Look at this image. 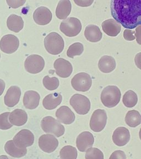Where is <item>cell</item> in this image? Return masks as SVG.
I'll return each mask as SVG.
<instances>
[{"label":"cell","mask_w":141,"mask_h":159,"mask_svg":"<svg viewBox=\"0 0 141 159\" xmlns=\"http://www.w3.org/2000/svg\"><path fill=\"white\" fill-rule=\"evenodd\" d=\"M111 12L114 19L124 27L134 29L141 23V0L111 1Z\"/></svg>","instance_id":"obj_1"},{"label":"cell","mask_w":141,"mask_h":159,"mask_svg":"<svg viewBox=\"0 0 141 159\" xmlns=\"http://www.w3.org/2000/svg\"><path fill=\"white\" fill-rule=\"evenodd\" d=\"M121 93L120 89L116 86H108L103 89L100 99L104 106L113 108L120 101Z\"/></svg>","instance_id":"obj_2"},{"label":"cell","mask_w":141,"mask_h":159,"mask_svg":"<svg viewBox=\"0 0 141 159\" xmlns=\"http://www.w3.org/2000/svg\"><path fill=\"white\" fill-rule=\"evenodd\" d=\"M44 44L46 51L50 54H59L64 49V40L57 33L51 32L47 35L45 38Z\"/></svg>","instance_id":"obj_3"},{"label":"cell","mask_w":141,"mask_h":159,"mask_svg":"<svg viewBox=\"0 0 141 159\" xmlns=\"http://www.w3.org/2000/svg\"><path fill=\"white\" fill-rule=\"evenodd\" d=\"M42 130L47 134L54 135L59 138L61 137L65 132V128L59 121L51 116L45 117L41 121Z\"/></svg>","instance_id":"obj_4"},{"label":"cell","mask_w":141,"mask_h":159,"mask_svg":"<svg viewBox=\"0 0 141 159\" xmlns=\"http://www.w3.org/2000/svg\"><path fill=\"white\" fill-rule=\"evenodd\" d=\"M59 30L67 37H76L82 30V24L76 18H68L61 23Z\"/></svg>","instance_id":"obj_5"},{"label":"cell","mask_w":141,"mask_h":159,"mask_svg":"<svg viewBox=\"0 0 141 159\" xmlns=\"http://www.w3.org/2000/svg\"><path fill=\"white\" fill-rule=\"evenodd\" d=\"M69 104L78 114L81 115L87 114L90 109V100L83 94H73L70 98Z\"/></svg>","instance_id":"obj_6"},{"label":"cell","mask_w":141,"mask_h":159,"mask_svg":"<svg viewBox=\"0 0 141 159\" xmlns=\"http://www.w3.org/2000/svg\"><path fill=\"white\" fill-rule=\"evenodd\" d=\"M71 84L77 91L87 92L92 86V78L87 73L80 72L72 78Z\"/></svg>","instance_id":"obj_7"},{"label":"cell","mask_w":141,"mask_h":159,"mask_svg":"<svg viewBox=\"0 0 141 159\" xmlns=\"http://www.w3.org/2000/svg\"><path fill=\"white\" fill-rule=\"evenodd\" d=\"M107 113L104 109H98L93 113L89 125L92 130L100 132L105 128L107 122Z\"/></svg>","instance_id":"obj_8"},{"label":"cell","mask_w":141,"mask_h":159,"mask_svg":"<svg viewBox=\"0 0 141 159\" xmlns=\"http://www.w3.org/2000/svg\"><path fill=\"white\" fill-rule=\"evenodd\" d=\"M44 59L39 55H31L25 60V69L30 74H38L44 69Z\"/></svg>","instance_id":"obj_9"},{"label":"cell","mask_w":141,"mask_h":159,"mask_svg":"<svg viewBox=\"0 0 141 159\" xmlns=\"http://www.w3.org/2000/svg\"><path fill=\"white\" fill-rule=\"evenodd\" d=\"M20 46V40L14 35H5L0 40V49L5 53L11 54L15 52Z\"/></svg>","instance_id":"obj_10"},{"label":"cell","mask_w":141,"mask_h":159,"mask_svg":"<svg viewBox=\"0 0 141 159\" xmlns=\"http://www.w3.org/2000/svg\"><path fill=\"white\" fill-rule=\"evenodd\" d=\"M59 141L57 138L52 134H46L40 137L38 144L40 148L43 152L51 153L57 149L59 146Z\"/></svg>","instance_id":"obj_11"},{"label":"cell","mask_w":141,"mask_h":159,"mask_svg":"<svg viewBox=\"0 0 141 159\" xmlns=\"http://www.w3.org/2000/svg\"><path fill=\"white\" fill-rule=\"evenodd\" d=\"M54 67L56 74L62 78L69 77L73 71L71 63L63 58H59L56 60L54 64Z\"/></svg>","instance_id":"obj_12"},{"label":"cell","mask_w":141,"mask_h":159,"mask_svg":"<svg viewBox=\"0 0 141 159\" xmlns=\"http://www.w3.org/2000/svg\"><path fill=\"white\" fill-rule=\"evenodd\" d=\"M52 18V13L50 10L44 6L37 8L33 13L35 22L40 25H48L51 22Z\"/></svg>","instance_id":"obj_13"},{"label":"cell","mask_w":141,"mask_h":159,"mask_svg":"<svg viewBox=\"0 0 141 159\" xmlns=\"http://www.w3.org/2000/svg\"><path fill=\"white\" fill-rule=\"evenodd\" d=\"M130 133L129 129L124 127H118L112 134V141L118 147H124L130 140Z\"/></svg>","instance_id":"obj_14"},{"label":"cell","mask_w":141,"mask_h":159,"mask_svg":"<svg viewBox=\"0 0 141 159\" xmlns=\"http://www.w3.org/2000/svg\"><path fill=\"white\" fill-rule=\"evenodd\" d=\"M94 138L89 132H83L79 134L76 139V146L79 152H86L94 144Z\"/></svg>","instance_id":"obj_15"},{"label":"cell","mask_w":141,"mask_h":159,"mask_svg":"<svg viewBox=\"0 0 141 159\" xmlns=\"http://www.w3.org/2000/svg\"><path fill=\"white\" fill-rule=\"evenodd\" d=\"M55 116L58 121L66 125L72 124L76 118L74 113L66 106H62L57 109Z\"/></svg>","instance_id":"obj_16"},{"label":"cell","mask_w":141,"mask_h":159,"mask_svg":"<svg viewBox=\"0 0 141 159\" xmlns=\"http://www.w3.org/2000/svg\"><path fill=\"white\" fill-rule=\"evenodd\" d=\"M102 27L104 32L110 37H117L121 30L120 24L114 19L104 20L102 23Z\"/></svg>","instance_id":"obj_17"},{"label":"cell","mask_w":141,"mask_h":159,"mask_svg":"<svg viewBox=\"0 0 141 159\" xmlns=\"http://www.w3.org/2000/svg\"><path fill=\"white\" fill-rule=\"evenodd\" d=\"M21 95V90L18 86H12L8 89L5 96V102L9 107L17 104Z\"/></svg>","instance_id":"obj_18"},{"label":"cell","mask_w":141,"mask_h":159,"mask_svg":"<svg viewBox=\"0 0 141 159\" xmlns=\"http://www.w3.org/2000/svg\"><path fill=\"white\" fill-rule=\"evenodd\" d=\"M40 96L38 92L35 91H28L23 97V104L26 108L35 109L39 104Z\"/></svg>","instance_id":"obj_19"},{"label":"cell","mask_w":141,"mask_h":159,"mask_svg":"<svg viewBox=\"0 0 141 159\" xmlns=\"http://www.w3.org/2000/svg\"><path fill=\"white\" fill-rule=\"evenodd\" d=\"M62 95L55 92L48 94L42 100V105L47 110L54 109L59 106L62 102Z\"/></svg>","instance_id":"obj_20"},{"label":"cell","mask_w":141,"mask_h":159,"mask_svg":"<svg viewBox=\"0 0 141 159\" xmlns=\"http://www.w3.org/2000/svg\"><path fill=\"white\" fill-rule=\"evenodd\" d=\"M84 35L87 40L92 43L98 42L101 40L103 37L99 27L94 25H87L84 31Z\"/></svg>","instance_id":"obj_21"},{"label":"cell","mask_w":141,"mask_h":159,"mask_svg":"<svg viewBox=\"0 0 141 159\" xmlns=\"http://www.w3.org/2000/svg\"><path fill=\"white\" fill-rule=\"evenodd\" d=\"M116 61L114 57L109 55L103 56L98 62L99 70L104 73H110L116 68Z\"/></svg>","instance_id":"obj_22"},{"label":"cell","mask_w":141,"mask_h":159,"mask_svg":"<svg viewBox=\"0 0 141 159\" xmlns=\"http://www.w3.org/2000/svg\"><path fill=\"white\" fill-rule=\"evenodd\" d=\"M72 4L69 0L59 1L56 9V16L59 20H64L71 12Z\"/></svg>","instance_id":"obj_23"},{"label":"cell","mask_w":141,"mask_h":159,"mask_svg":"<svg viewBox=\"0 0 141 159\" xmlns=\"http://www.w3.org/2000/svg\"><path fill=\"white\" fill-rule=\"evenodd\" d=\"M7 25L8 28L13 32H20L24 27V21L20 16L12 14L8 17Z\"/></svg>","instance_id":"obj_24"},{"label":"cell","mask_w":141,"mask_h":159,"mask_svg":"<svg viewBox=\"0 0 141 159\" xmlns=\"http://www.w3.org/2000/svg\"><path fill=\"white\" fill-rule=\"evenodd\" d=\"M125 122L129 127L135 128L141 124V114L136 110L129 111L125 116Z\"/></svg>","instance_id":"obj_25"},{"label":"cell","mask_w":141,"mask_h":159,"mask_svg":"<svg viewBox=\"0 0 141 159\" xmlns=\"http://www.w3.org/2000/svg\"><path fill=\"white\" fill-rule=\"evenodd\" d=\"M122 102L125 106L128 108L134 107L138 102L137 95L134 91H127L123 96Z\"/></svg>","instance_id":"obj_26"},{"label":"cell","mask_w":141,"mask_h":159,"mask_svg":"<svg viewBox=\"0 0 141 159\" xmlns=\"http://www.w3.org/2000/svg\"><path fill=\"white\" fill-rule=\"evenodd\" d=\"M77 149L71 145L64 146L59 152V157L61 159H77Z\"/></svg>","instance_id":"obj_27"},{"label":"cell","mask_w":141,"mask_h":159,"mask_svg":"<svg viewBox=\"0 0 141 159\" xmlns=\"http://www.w3.org/2000/svg\"><path fill=\"white\" fill-rule=\"evenodd\" d=\"M11 118L15 124L22 125L27 121V114L22 109H15L12 113Z\"/></svg>","instance_id":"obj_28"},{"label":"cell","mask_w":141,"mask_h":159,"mask_svg":"<svg viewBox=\"0 0 141 159\" xmlns=\"http://www.w3.org/2000/svg\"><path fill=\"white\" fill-rule=\"evenodd\" d=\"M84 51L83 45L81 43H74L69 46L67 50V55L70 58H74L75 56H79Z\"/></svg>","instance_id":"obj_29"},{"label":"cell","mask_w":141,"mask_h":159,"mask_svg":"<svg viewBox=\"0 0 141 159\" xmlns=\"http://www.w3.org/2000/svg\"><path fill=\"white\" fill-rule=\"evenodd\" d=\"M43 85L46 89L49 91H54L57 89L59 86V80L57 77H50L49 76H46L42 80Z\"/></svg>","instance_id":"obj_30"},{"label":"cell","mask_w":141,"mask_h":159,"mask_svg":"<svg viewBox=\"0 0 141 159\" xmlns=\"http://www.w3.org/2000/svg\"><path fill=\"white\" fill-rule=\"evenodd\" d=\"M86 152V159H104L103 152L96 148H90Z\"/></svg>","instance_id":"obj_31"},{"label":"cell","mask_w":141,"mask_h":159,"mask_svg":"<svg viewBox=\"0 0 141 159\" xmlns=\"http://www.w3.org/2000/svg\"><path fill=\"white\" fill-rule=\"evenodd\" d=\"M26 2L25 0H7L6 2L13 8L20 7L24 4Z\"/></svg>","instance_id":"obj_32"},{"label":"cell","mask_w":141,"mask_h":159,"mask_svg":"<svg viewBox=\"0 0 141 159\" xmlns=\"http://www.w3.org/2000/svg\"><path fill=\"white\" fill-rule=\"evenodd\" d=\"M109 159H126V155L123 151L117 150L112 153Z\"/></svg>","instance_id":"obj_33"},{"label":"cell","mask_w":141,"mask_h":159,"mask_svg":"<svg viewBox=\"0 0 141 159\" xmlns=\"http://www.w3.org/2000/svg\"><path fill=\"white\" fill-rule=\"evenodd\" d=\"M135 33L134 31H132L131 30H125L124 32V38L127 41H132L135 39V36L134 34Z\"/></svg>","instance_id":"obj_34"},{"label":"cell","mask_w":141,"mask_h":159,"mask_svg":"<svg viewBox=\"0 0 141 159\" xmlns=\"http://www.w3.org/2000/svg\"><path fill=\"white\" fill-rule=\"evenodd\" d=\"M74 2L81 7H89L94 2L93 0H74Z\"/></svg>","instance_id":"obj_35"},{"label":"cell","mask_w":141,"mask_h":159,"mask_svg":"<svg viewBox=\"0 0 141 159\" xmlns=\"http://www.w3.org/2000/svg\"><path fill=\"white\" fill-rule=\"evenodd\" d=\"M6 84L5 82L3 80L0 79V96L2 94L3 92L5 90Z\"/></svg>","instance_id":"obj_36"},{"label":"cell","mask_w":141,"mask_h":159,"mask_svg":"<svg viewBox=\"0 0 141 159\" xmlns=\"http://www.w3.org/2000/svg\"><path fill=\"white\" fill-rule=\"evenodd\" d=\"M0 58H1V54H0Z\"/></svg>","instance_id":"obj_37"}]
</instances>
